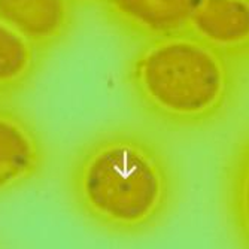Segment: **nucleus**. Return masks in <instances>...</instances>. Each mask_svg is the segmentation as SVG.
Listing matches in <instances>:
<instances>
[{
    "mask_svg": "<svg viewBox=\"0 0 249 249\" xmlns=\"http://www.w3.org/2000/svg\"><path fill=\"white\" fill-rule=\"evenodd\" d=\"M73 212L117 239H142L172 218L182 197L173 154L152 131L112 125L82 141L64 169Z\"/></svg>",
    "mask_w": 249,
    "mask_h": 249,
    "instance_id": "obj_1",
    "label": "nucleus"
},
{
    "mask_svg": "<svg viewBox=\"0 0 249 249\" xmlns=\"http://www.w3.org/2000/svg\"><path fill=\"white\" fill-rule=\"evenodd\" d=\"M125 81L138 107L170 131L215 127L239 96L233 60L191 33L143 42L125 66Z\"/></svg>",
    "mask_w": 249,
    "mask_h": 249,
    "instance_id": "obj_2",
    "label": "nucleus"
},
{
    "mask_svg": "<svg viewBox=\"0 0 249 249\" xmlns=\"http://www.w3.org/2000/svg\"><path fill=\"white\" fill-rule=\"evenodd\" d=\"M48 167L50 148L40 128L18 107L0 103V194L36 184Z\"/></svg>",
    "mask_w": 249,
    "mask_h": 249,
    "instance_id": "obj_3",
    "label": "nucleus"
},
{
    "mask_svg": "<svg viewBox=\"0 0 249 249\" xmlns=\"http://www.w3.org/2000/svg\"><path fill=\"white\" fill-rule=\"evenodd\" d=\"M110 26L142 42L188 33L194 0H96Z\"/></svg>",
    "mask_w": 249,
    "mask_h": 249,
    "instance_id": "obj_4",
    "label": "nucleus"
},
{
    "mask_svg": "<svg viewBox=\"0 0 249 249\" xmlns=\"http://www.w3.org/2000/svg\"><path fill=\"white\" fill-rule=\"evenodd\" d=\"M0 19L47 54L75 30L78 0H0Z\"/></svg>",
    "mask_w": 249,
    "mask_h": 249,
    "instance_id": "obj_5",
    "label": "nucleus"
},
{
    "mask_svg": "<svg viewBox=\"0 0 249 249\" xmlns=\"http://www.w3.org/2000/svg\"><path fill=\"white\" fill-rule=\"evenodd\" d=\"M188 33L230 60L249 58V0H194Z\"/></svg>",
    "mask_w": 249,
    "mask_h": 249,
    "instance_id": "obj_6",
    "label": "nucleus"
},
{
    "mask_svg": "<svg viewBox=\"0 0 249 249\" xmlns=\"http://www.w3.org/2000/svg\"><path fill=\"white\" fill-rule=\"evenodd\" d=\"M222 200L230 229L249 249V125L231 146L222 172Z\"/></svg>",
    "mask_w": 249,
    "mask_h": 249,
    "instance_id": "obj_7",
    "label": "nucleus"
},
{
    "mask_svg": "<svg viewBox=\"0 0 249 249\" xmlns=\"http://www.w3.org/2000/svg\"><path fill=\"white\" fill-rule=\"evenodd\" d=\"M45 54L0 19V103H9L30 88Z\"/></svg>",
    "mask_w": 249,
    "mask_h": 249,
    "instance_id": "obj_8",
    "label": "nucleus"
}]
</instances>
